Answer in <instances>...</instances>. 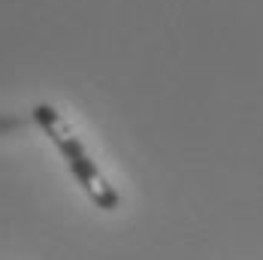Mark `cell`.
I'll use <instances>...</instances> for the list:
<instances>
[{
	"mask_svg": "<svg viewBox=\"0 0 263 260\" xmlns=\"http://www.w3.org/2000/svg\"><path fill=\"white\" fill-rule=\"evenodd\" d=\"M33 121H36V124L43 127V133L54 142V148H58L61 157L67 160L73 179H76L79 188L91 197L94 206L103 209V212H115V209L121 206L118 191L106 182V176L100 173V166L91 160V155H88L85 145H82V139L73 133V127L64 121V115H61L54 106H49V103L33 106Z\"/></svg>",
	"mask_w": 263,
	"mask_h": 260,
	"instance_id": "6da1fadb",
	"label": "cell"
}]
</instances>
